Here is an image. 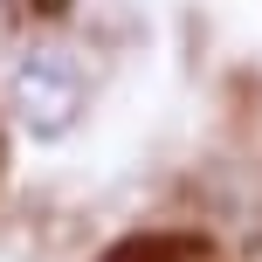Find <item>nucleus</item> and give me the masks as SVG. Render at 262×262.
<instances>
[{"label":"nucleus","mask_w":262,"mask_h":262,"mask_svg":"<svg viewBox=\"0 0 262 262\" xmlns=\"http://www.w3.org/2000/svg\"><path fill=\"white\" fill-rule=\"evenodd\" d=\"M7 104H14V118L35 131V138H62L83 118V104H90V69L62 41H35L14 62V76H7Z\"/></svg>","instance_id":"1"}]
</instances>
